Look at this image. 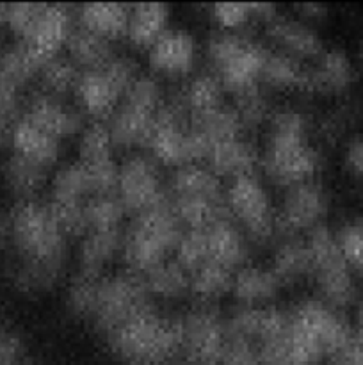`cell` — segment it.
<instances>
[{"label": "cell", "mask_w": 363, "mask_h": 365, "mask_svg": "<svg viewBox=\"0 0 363 365\" xmlns=\"http://www.w3.org/2000/svg\"><path fill=\"white\" fill-rule=\"evenodd\" d=\"M310 118L298 107L273 110L262 166L273 184L290 189L312 182L320 170V153L308 141Z\"/></svg>", "instance_id": "6da1fadb"}, {"label": "cell", "mask_w": 363, "mask_h": 365, "mask_svg": "<svg viewBox=\"0 0 363 365\" xmlns=\"http://www.w3.org/2000/svg\"><path fill=\"white\" fill-rule=\"evenodd\" d=\"M105 341L123 365H166L182 351L180 321L148 307L105 335Z\"/></svg>", "instance_id": "7a4b0ae2"}, {"label": "cell", "mask_w": 363, "mask_h": 365, "mask_svg": "<svg viewBox=\"0 0 363 365\" xmlns=\"http://www.w3.org/2000/svg\"><path fill=\"white\" fill-rule=\"evenodd\" d=\"M13 223L14 259L11 262L28 264L64 274L68 262L66 235L57 225L48 205L36 200L16 202L9 210Z\"/></svg>", "instance_id": "3957f363"}, {"label": "cell", "mask_w": 363, "mask_h": 365, "mask_svg": "<svg viewBox=\"0 0 363 365\" xmlns=\"http://www.w3.org/2000/svg\"><path fill=\"white\" fill-rule=\"evenodd\" d=\"M184 225L178 220L169 196L135 216L123 241V260L130 273L144 277L153 267L166 262L184 237Z\"/></svg>", "instance_id": "277c9868"}, {"label": "cell", "mask_w": 363, "mask_h": 365, "mask_svg": "<svg viewBox=\"0 0 363 365\" xmlns=\"http://www.w3.org/2000/svg\"><path fill=\"white\" fill-rule=\"evenodd\" d=\"M269 50L241 34L221 31L206 41V57L224 91L235 96L258 88Z\"/></svg>", "instance_id": "5b68a950"}, {"label": "cell", "mask_w": 363, "mask_h": 365, "mask_svg": "<svg viewBox=\"0 0 363 365\" xmlns=\"http://www.w3.org/2000/svg\"><path fill=\"white\" fill-rule=\"evenodd\" d=\"M152 155L166 166L184 168L206 160L209 150L191 130V114L180 95L162 102L148 141Z\"/></svg>", "instance_id": "8992f818"}, {"label": "cell", "mask_w": 363, "mask_h": 365, "mask_svg": "<svg viewBox=\"0 0 363 365\" xmlns=\"http://www.w3.org/2000/svg\"><path fill=\"white\" fill-rule=\"evenodd\" d=\"M162 102L159 81L152 75H139L110 116L109 130L114 148L130 150L148 145Z\"/></svg>", "instance_id": "52a82bcc"}, {"label": "cell", "mask_w": 363, "mask_h": 365, "mask_svg": "<svg viewBox=\"0 0 363 365\" xmlns=\"http://www.w3.org/2000/svg\"><path fill=\"white\" fill-rule=\"evenodd\" d=\"M312 253V277L319 287L322 302L331 309H345L356 299V285L351 266L338 248L337 235L327 227L313 228L308 235Z\"/></svg>", "instance_id": "ba28073f"}, {"label": "cell", "mask_w": 363, "mask_h": 365, "mask_svg": "<svg viewBox=\"0 0 363 365\" xmlns=\"http://www.w3.org/2000/svg\"><path fill=\"white\" fill-rule=\"evenodd\" d=\"M139 77V66L132 57L117 56L102 70L82 71L75 88L82 113L102 121L116 110L120 100Z\"/></svg>", "instance_id": "9c48e42d"}, {"label": "cell", "mask_w": 363, "mask_h": 365, "mask_svg": "<svg viewBox=\"0 0 363 365\" xmlns=\"http://www.w3.org/2000/svg\"><path fill=\"white\" fill-rule=\"evenodd\" d=\"M148 307H152V303L142 277L125 271L100 278L95 307L89 319L105 337Z\"/></svg>", "instance_id": "30bf717a"}, {"label": "cell", "mask_w": 363, "mask_h": 365, "mask_svg": "<svg viewBox=\"0 0 363 365\" xmlns=\"http://www.w3.org/2000/svg\"><path fill=\"white\" fill-rule=\"evenodd\" d=\"M180 321L182 356L191 365H219L228 341L226 319L212 307H199Z\"/></svg>", "instance_id": "8fae6325"}, {"label": "cell", "mask_w": 363, "mask_h": 365, "mask_svg": "<svg viewBox=\"0 0 363 365\" xmlns=\"http://www.w3.org/2000/svg\"><path fill=\"white\" fill-rule=\"evenodd\" d=\"M226 205L231 217L246 232L249 241L258 245L274 235V220L269 195L255 175L235 178L226 191Z\"/></svg>", "instance_id": "7c38bea8"}, {"label": "cell", "mask_w": 363, "mask_h": 365, "mask_svg": "<svg viewBox=\"0 0 363 365\" xmlns=\"http://www.w3.org/2000/svg\"><path fill=\"white\" fill-rule=\"evenodd\" d=\"M327 207L330 198L319 182L312 180L287 189L274 220V234L292 239L299 232H312L322 225Z\"/></svg>", "instance_id": "4fadbf2b"}, {"label": "cell", "mask_w": 363, "mask_h": 365, "mask_svg": "<svg viewBox=\"0 0 363 365\" xmlns=\"http://www.w3.org/2000/svg\"><path fill=\"white\" fill-rule=\"evenodd\" d=\"M290 321L322 349L324 355L333 359L344 351L352 337V330L344 317L322 299L299 303L290 312Z\"/></svg>", "instance_id": "5bb4252c"}, {"label": "cell", "mask_w": 363, "mask_h": 365, "mask_svg": "<svg viewBox=\"0 0 363 365\" xmlns=\"http://www.w3.org/2000/svg\"><path fill=\"white\" fill-rule=\"evenodd\" d=\"M117 198L127 214H142L166 198L157 164L144 155H134L120 166Z\"/></svg>", "instance_id": "9a60e30c"}, {"label": "cell", "mask_w": 363, "mask_h": 365, "mask_svg": "<svg viewBox=\"0 0 363 365\" xmlns=\"http://www.w3.org/2000/svg\"><path fill=\"white\" fill-rule=\"evenodd\" d=\"M71 11L64 4H45L31 34L21 41L43 61L48 63L57 57L59 50L68 43L71 34Z\"/></svg>", "instance_id": "2e32d148"}, {"label": "cell", "mask_w": 363, "mask_h": 365, "mask_svg": "<svg viewBox=\"0 0 363 365\" xmlns=\"http://www.w3.org/2000/svg\"><path fill=\"white\" fill-rule=\"evenodd\" d=\"M23 118H27L31 123H34L36 127L53 135L56 139L84 130L82 110L71 109L60 98L45 95V93H38L28 100L23 110Z\"/></svg>", "instance_id": "e0dca14e"}, {"label": "cell", "mask_w": 363, "mask_h": 365, "mask_svg": "<svg viewBox=\"0 0 363 365\" xmlns=\"http://www.w3.org/2000/svg\"><path fill=\"white\" fill-rule=\"evenodd\" d=\"M149 66L157 73L167 77H184L192 71L196 63V43L189 32L182 29H167L159 41L149 48Z\"/></svg>", "instance_id": "ac0fdd59"}, {"label": "cell", "mask_w": 363, "mask_h": 365, "mask_svg": "<svg viewBox=\"0 0 363 365\" xmlns=\"http://www.w3.org/2000/svg\"><path fill=\"white\" fill-rule=\"evenodd\" d=\"M265 34L280 52L295 59H319L324 53V41L308 24L278 14L265 24Z\"/></svg>", "instance_id": "d6986e66"}, {"label": "cell", "mask_w": 363, "mask_h": 365, "mask_svg": "<svg viewBox=\"0 0 363 365\" xmlns=\"http://www.w3.org/2000/svg\"><path fill=\"white\" fill-rule=\"evenodd\" d=\"M203 232L209 264H216L228 271L244 267L249 259V239L233 220L219 221Z\"/></svg>", "instance_id": "ffe728a7"}, {"label": "cell", "mask_w": 363, "mask_h": 365, "mask_svg": "<svg viewBox=\"0 0 363 365\" xmlns=\"http://www.w3.org/2000/svg\"><path fill=\"white\" fill-rule=\"evenodd\" d=\"M354 82V66L340 48L324 50L315 66L308 68L305 93L315 95H342Z\"/></svg>", "instance_id": "44dd1931"}, {"label": "cell", "mask_w": 363, "mask_h": 365, "mask_svg": "<svg viewBox=\"0 0 363 365\" xmlns=\"http://www.w3.org/2000/svg\"><path fill=\"white\" fill-rule=\"evenodd\" d=\"M290 321V314L276 307H244L226 319L230 335L244 337L255 344L283 334Z\"/></svg>", "instance_id": "7402d4cb"}, {"label": "cell", "mask_w": 363, "mask_h": 365, "mask_svg": "<svg viewBox=\"0 0 363 365\" xmlns=\"http://www.w3.org/2000/svg\"><path fill=\"white\" fill-rule=\"evenodd\" d=\"M258 152L244 138L228 139V141L219 143L212 146V150L206 155L209 170L216 177H228V178H241L253 175L256 164H258Z\"/></svg>", "instance_id": "603a6c76"}, {"label": "cell", "mask_w": 363, "mask_h": 365, "mask_svg": "<svg viewBox=\"0 0 363 365\" xmlns=\"http://www.w3.org/2000/svg\"><path fill=\"white\" fill-rule=\"evenodd\" d=\"M13 153L38 164V166L48 170L57 163L60 153V143L53 135L46 134L34 123L21 116L14 125L13 135H11Z\"/></svg>", "instance_id": "cb8c5ba5"}, {"label": "cell", "mask_w": 363, "mask_h": 365, "mask_svg": "<svg viewBox=\"0 0 363 365\" xmlns=\"http://www.w3.org/2000/svg\"><path fill=\"white\" fill-rule=\"evenodd\" d=\"M125 234L121 228L116 230L88 232L82 241L78 255V273L91 278H102L103 269L123 250Z\"/></svg>", "instance_id": "d4e9b609"}, {"label": "cell", "mask_w": 363, "mask_h": 365, "mask_svg": "<svg viewBox=\"0 0 363 365\" xmlns=\"http://www.w3.org/2000/svg\"><path fill=\"white\" fill-rule=\"evenodd\" d=\"M130 7L123 4H84L78 11L80 27L109 41L127 38Z\"/></svg>", "instance_id": "484cf974"}, {"label": "cell", "mask_w": 363, "mask_h": 365, "mask_svg": "<svg viewBox=\"0 0 363 365\" xmlns=\"http://www.w3.org/2000/svg\"><path fill=\"white\" fill-rule=\"evenodd\" d=\"M178 220L189 230H206L219 221L233 220L224 198H185L169 196Z\"/></svg>", "instance_id": "4316f807"}, {"label": "cell", "mask_w": 363, "mask_h": 365, "mask_svg": "<svg viewBox=\"0 0 363 365\" xmlns=\"http://www.w3.org/2000/svg\"><path fill=\"white\" fill-rule=\"evenodd\" d=\"M169 7L164 4H137L130 7L127 38L137 48H152L167 31Z\"/></svg>", "instance_id": "83f0119b"}, {"label": "cell", "mask_w": 363, "mask_h": 365, "mask_svg": "<svg viewBox=\"0 0 363 365\" xmlns=\"http://www.w3.org/2000/svg\"><path fill=\"white\" fill-rule=\"evenodd\" d=\"M191 130L201 139V143L210 152L212 146L219 143L242 138L244 128L233 107L219 106L217 109L203 113L199 116H191Z\"/></svg>", "instance_id": "f1b7e54d"}, {"label": "cell", "mask_w": 363, "mask_h": 365, "mask_svg": "<svg viewBox=\"0 0 363 365\" xmlns=\"http://www.w3.org/2000/svg\"><path fill=\"white\" fill-rule=\"evenodd\" d=\"M281 282L273 269L256 266H244L233 277L231 294L246 307H258L269 299L276 298L281 291Z\"/></svg>", "instance_id": "f546056e"}, {"label": "cell", "mask_w": 363, "mask_h": 365, "mask_svg": "<svg viewBox=\"0 0 363 365\" xmlns=\"http://www.w3.org/2000/svg\"><path fill=\"white\" fill-rule=\"evenodd\" d=\"M70 59L84 71L102 70L116 57L112 41L85 29H73L66 43Z\"/></svg>", "instance_id": "4dcf8cb0"}, {"label": "cell", "mask_w": 363, "mask_h": 365, "mask_svg": "<svg viewBox=\"0 0 363 365\" xmlns=\"http://www.w3.org/2000/svg\"><path fill=\"white\" fill-rule=\"evenodd\" d=\"M270 269L281 282V285L298 284L302 278L312 277L313 262L308 242L295 237L287 239L283 245L278 246Z\"/></svg>", "instance_id": "1f68e13d"}, {"label": "cell", "mask_w": 363, "mask_h": 365, "mask_svg": "<svg viewBox=\"0 0 363 365\" xmlns=\"http://www.w3.org/2000/svg\"><path fill=\"white\" fill-rule=\"evenodd\" d=\"M46 171L48 170L13 153L4 164V180L18 202H31L45 187Z\"/></svg>", "instance_id": "d6a6232c"}, {"label": "cell", "mask_w": 363, "mask_h": 365, "mask_svg": "<svg viewBox=\"0 0 363 365\" xmlns=\"http://www.w3.org/2000/svg\"><path fill=\"white\" fill-rule=\"evenodd\" d=\"M171 196L185 198H224L219 177L198 164L178 168L171 178Z\"/></svg>", "instance_id": "836d02e7"}, {"label": "cell", "mask_w": 363, "mask_h": 365, "mask_svg": "<svg viewBox=\"0 0 363 365\" xmlns=\"http://www.w3.org/2000/svg\"><path fill=\"white\" fill-rule=\"evenodd\" d=\"M306 73H308V68L302 66L299 59L280 52V50L278 52H270L269 50L265 63H263L260 82H265L267 86L276 89L305 91Z\"/></svg>", "instance_id": "e575fe53"}, {"label": "cell", "mask_w": 363, "mask_h": 365, "mask_svg": "<svg viewBox=\"0 0 363 365\" xmlns=\"http://www.w3.org/2000/svg\"><path fill=\"white\" fill-rule=\"evenodd\" d=\"M149 296L162 299H180L191 294V274L177 262H162L142 277Z\"/></svg>", "instance_id": "d590c367"}, {"label": "cell", "mask_w": 363, "mask_h": 365, "mask_svg": "<svg viewBox=\"0 0 363 365\" xmlns=\"http://www.w3.org/2000/svg\"><path fill=\"white\" fill-rule=\"evenodd\" d=\"M43 66L45 63L25 43L18 41L4 53L2 64H0V78L14 88L23 89L28 82L38 77Z\"/></svg>", "instance_id": "8d00e7d4"}, {"label": "cell", "mask_w": 363, "mask_h": 365, "mask_svg": "<svg viewBox=\"0 0 363 365\" xmlns=\"http://www.w3.org/2000/svg\"><path fill=\"white\" fill-rule=\"evenodd\" d=\"M223 91L216 75L201 73L189 82L187 88L180 93V98L191 116H199L223 106Z\"/></svg>", "instance_id": "74e56055"}, {"label": "cell", "mask_w": 363, "mask_h": 365, "mask_svg": "<svg viewBox=\"0 0 363 365\" xmlns=\"http://www.w3.org/2000/svg\"><path fill=\"white\" fill-rule=\"evenodd\" d=\"M80 73L82 71H78V66L70 57H53L48 63H45L38 75L39 84L43 88L41 93L60 98L75 91Z\"/></svg>", "instance_id": "f35d334b"}, {"label": "cell", "mask_w": 363, "mask_h": 365, "mask_svg": "<svg viewBox=\"0 0 363 365\" xmlns=\"http://www.w3.org/2000/svg\"><path fill=\"white\" fill-rule=\"evenodd\" d=\"M233 271H228L216 264H205L191 274V294L199 302H214L231 292Z\"/></svg>", "instance_id": "ab89813d"}, {"label": "cell", "mask_w": 363, "mask_h": 365, "mask_svg": "<svg viewBox=\"0 0 363 365\" xmlns=\"http://www.w3.org/2000/svg\"><path fill=\"white\" fill-rule=\"evenodd\" d=\"M88 195H91V189L84 164H66L57 171L52 180V202L84 203Z\"/></svg>", "instance_id": "60d3db41"}, {"label": "cell", "mask_w": 363, "mask_h": 365, "mask_svg": "<svg viewBox=\"0 0 363 365\" xmlns=\"http://www.w3.org/2000/svg\"><path fill=\"white\" fill-rule=\"evenodd\" d=\"M84 214L85 221H88V230L102 232L121 228V221L125 220L127 210H125L117 195H105L91 196L84 203Z\"/></svg>", "instance_id": "b9f144b4"}, {"label": "cell", "mask_w": 363, "mask_h": 365, "mask_svg": "<svg viewBox=\"0 0 363 365\" xmlns=\"http://www.w3.org/2000/svg\"><path fill=\"white\" fill-rule=\"evenodd\" d=\"M112 150L114 145L110 139L109 125L103 121H93L82 130L78 155L84 166H95V164L112 160Z\"/></svg>", "instance_id": "7bdbcfd3"}, {"label": "cell", "mask_w": 363, "mask_h": 365, "mask_svg": "<svg viewBox=\"0 0 363 365\" xmlns=\"http://www.w3.org/2000/svg\"><path fill=\"white\" fill-rule=\"evenodd\" d=\"M233 109L237 110L244 130H256L263 123L270 120L273 109H270L269 98L262 93V89L255 88L242 95L235 96Z\"/></svg>", "instance_id": "ee69618b"}, {"label": "cell", "mask_w": 363, "mask_h": 365, "mask_svg": "<svg viewBox=\"0 0 363 365\" xmlns=\"http://www.w3.org/2000/svg\"><path fill=\"white\" fill-rule=\"evenodd\" d=\"M177 259L174 262L178 266L184 267L189 274L198 271L205 264H209V255H206V241H205V232L203 230H187L184 237L178 242L177 250Z\"/></svg>", "instance_id": "f6af8a7d"}, {"label": "cell", "mask_w": 363, "mask_h": 365, "mask_svg": "<svg viewBox=\"0 0 363 365\" xmlns=\"http://www.w3.org/2000/svg\"><path fill=\"white\" fill-rule=\"evenodd\" d=\"M100 278L85 277L78 273L71 280L66 292V307L73 316L77 317H91L93 307L96 299V287H98Z\"/></svg>", "instance_id": "bcb514c9"}, {"label": "cell", "mask_w": 363, "mask_h": 365, "mask_svg": "<svg viewBox=\"0 0 363 365\" xmlns=\"http://www.w3.org/2000/svg\"><path fill=\"white\" fill-rule=\"evenodd\" d=\"M56 217L57 225L64 235H85L88 234V221L84 214V203H71V202H52L46 203Z\"/></svg>", "instance_id": "7dc6e473"}, {"label": "cell", "mask_w": 363, "mask_h": 365, "mask_svg": "<svg viewBox=\"0 0 363 365\" xmlns=\"http://www.w3.org/2000/svg\"><path fill=\"white\" fill-rule=\"evenodd\" d=\"M337 242L351 269L363 271V221L345 223L338 230Z\"/></svg>", "instance_id": "c3c4849f"}, {"label": "cell", "mask_w": 363, "mask_h": 365, "mask_svg": "<svg viewBox=\"0 0 363 365\" xmlns=\"http://www.w3.org/2000/svg\"><path fill=\"white\" fill-rule=\"evenodd\" d=\"M43 9H45V4H9L6 25L21 41L31 34Z\"/></svg>", "instance_id": "681fc988"}, {"label": "cell", "mask_w": 363, "mask_h": 365, "mask_svg": "<svg viewBox=\"0 0 363 365\" xmlns=\"http://www.w3.org/2000/svg\"><path fill=\"white\" fill-rule=\"evenodd\" d=\"M212 18L221 31L237 32L255 16H253L251 4H216L212 6Z\"/></svg>", "instance_id": "f907efd6"}, {"label": "cell", "mask_w": 363, "mask_h": 365, "mask_svg": "<svg viewBox=\"0 0 363 365\" xmlns=\"http://www.w3.org/2000/svg\"><path fill=\"white\" fill-rule=\"evenodd\" d=\"M219 365H258V344L244 337L228 334Z\"/></svg>", "instance_id": "816d5d0a"}, {"label": "cell", "mask_w": 363, "mask_h": 365, "mask_svg": "<svg viewBox=\"0 0 363 365\" xmlns=\"http://www.w3.org/2000/svg\"><path fill=\"white\" fill-rule=\"evenodd\" d=\"M356 109L352 106H342L337 110L330 113V116H326L320 123L319 132L326 141H335V139L340 138L345 130H347L349 123L354 120Z\"/></svg>", "instance_id": "f5cc1de1"}, {"label": "cell", "mask_w": 363, "mask_h": 365, "mask_svg": "<svg viewBox=\"0 0 363 365\" xmlns=\"http://www.w3.org/2000/svg\"><path fill=\"white\" fill-rule=\"evenodd\" d=\"M25 346L14 331H0V365H21Z\"/></svg>", "instance_id": "db71d44e"}, {"label": "cell", "mask_w": 363, "mask_h": 365, "mask_svg": "<svg viewBox=\"0 0 363 365\" xmlns=\"http://www.w3.org/2000/svg\"><path fill=\"white\" fill-rule=\"evenodd\" d=\"M345 166L356 178H363V135H356L345 148Z\"/></svg>", "instance_id": "11a10c76"}, {"label": "cell", "mask_w": 363, "mask_h": 365, "mask_svg": "<svg viewBox=\"0 0 363 365\" xmlns=\"http://www.w3.org/2000/svg\"><path fill=\"white\" fill-rule=\"evenodd\" d=\"M294 9L305 20H322V18L327 16V6H324V4H298V6H294Z\"/></svg>", "instance_id": "9f6ffc18"}, {"label": "cell", "mask_w": 363, "mask_h": 365, "mask_svg": "<svg viewBox=\"0 0 363 365\" xmlns=\"http://www.w3.org/2000/svg\"><path fill=\"white\" fill-rule=\"evenodd\" d=\"M13 246V223L11 212H0V252H7Z\"/></svg>", "instance_id": "6f0895ef"}, {"label": "cell", "mask_w": 363, "mask_h": 365, "mask_svg": "<svg viewBox=\"0 0 363 365\" xmlns=\"http://www.w3.org/2000/svg\"><path fill=\"white\" fill-rule=\"evenodd\" d=\"M13 128L14 127H9V125H6V123H4V121H0V148H4V146H6L7 143H11Z\"/></svg>", "instance_id": "680465c9"}, {"label": "cell", "mask_w": 363, "mask_h": 365, "mask_svg": "<svg viewBox=\"0 0 363 365\" xmlns=\"http://www.w3.org/2000/svg\"><path fill=\"white\" fill-rule=\"evenodd\" d=\"M7 6L9 4H0V25H6L7 21Z\"/></svg>", "instance_id": "91938a15"}, {"label": "cell", "mask_w": 363, "mask_h": 365, "mask_svg": "<svg viewBox=\"0 0 363 365\" xmlns=\"http://www.w3.org/2000/svg\"><path fill=\"white\" fill-rule=\"evenodd\" d=\"M358 330L363 331V299L358 305Z\"/></svg>", "instance_id": "94428289"}, {"label": "cell", "mask_w": 363, "mask_h": 365, "mask_svg": "<svg viewBox=\"0 0 363 365\" xmlns=\"http://www.w3.org/2000/svg\"><path fill=\"white\" fill-rule=\"evenodd\" d=\"M166 365H191L187 362V360H184V359H174V360H171L169 364H166Z\"/></svg>", "instance_id": "6125c7cd"}, {"label": "cell", "mask_w": 363, "mask_h": 365, "mask_svg": "<svg viewBox=\"0 0 363 365\" xmlns=\"http://www.w3.org/2000/svg\"><path fill=\"white\" fill-rule=\"evenodd\" d=\"M4 53H6V48H4V46H2V41H0V64H2Z\"/></svg>", "instance_id": "be15d7a7"}, {"label": "cell", "mask_w": 363, "mask_h": 365, "mask_svg": "<svg viewBox=\"0 0 363 365\" xmlns=\"http://www.w3.org/2000/svg\"><path fill=\"white\" fill-rule=\"evenodd\" d=\"M21 365H39V364H34V362H23Z\"/></svg>", "instance_id": "e7e4bbea"}, {"label": "cell", "mask_w": 363, "mask_h": 365, "mask_svg": "<svg viewBox=\"0 0 363 365\" xmlns=\"http://www.w3.org/2000/svg\"><path fill=\"white\" fill-rule=\"evenodd\" d=\"M330 365H340V364H338V362H337V360H333V362H331Z\"/></svg>", "instance_id": "03108f58"}, {"label": "cell", "mask_w": 363, "mask_h": 365, "mask_svg": "<svg viewBox=\"0 0 363 365\" xmlns=\"http://www.w3.org/2000/svg\"><path fill=\"white\" fill-rule=\"evenodd\" d=\"M362 61H363V48H362Z\"/></svg>", "instance_id": "003e7915"}]
</instances>
